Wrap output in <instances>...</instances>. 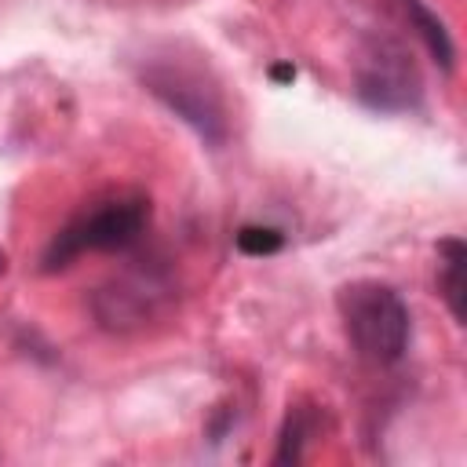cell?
<instances>
[{
	"label": "cell",
	"mask_w": 467,
	"mask_h": 467,
	"mask_svg": "<svg viewBox=\"0 0 467 467\" xmlns=\"http://www.w3.org/2000/svg\"><path fill=\"white\" fill-rule=\"evenodd\" d=\"M142 84L153 99H161L179 120H186L208 146H223L226 142V106H223V95L215 91V84L197 69V66H186V62H171V58H161V62H150L142 69Z\"/></svg>",
	"instance_id": "3"
},
{
	"label": "cell",
	"mask_w": 467,
	"mask_h": 467,
	"mask_svg": "<svg viewBox=\"0 0 467 467\" xmlns=\"http://www.w3.org/2000/svg\"><path fill=\"white\" fill-rule=\"evenodd\" d=\"M0 274H7V252L0 248Z\"/></svg>",
	"instance_id": "10"
},
{
	"label": "cell",
	"mask_w": 467,
	"mask_h": 467,
	"mask_svg": "<svg viewBox=\"0 0 467 467\" xmlns=\"http://www.w3.org/2000/svg\"><path fill=\"white\" fill-rule=\"evenodd\" d=\"M343 328L354 343V350L372 365H394L409 350V306L398 296V288L383 281H354L343 285L336 296Z\"/></svg>",
	"instance_id": "1"
},
{
	"label": "cell",
	"mask_w": 467,
	"mask_h": 467,
	"mask_svg": "<svg viewBox=\"0 0 467 467\" xmlns=\"http://www.w3.org/2000/svg\"><path fill=\"white\" fill-rule=\"evenodd\" d=\"M146 223H150V201L142 193H120L113 201H102L99 208L69 219L51 237L40 259L44 274L66 270L84 252H124L146 234Z\"/></svg>",
	"instance_id": "2"
},
{
	"label": "cell",
	"mask_w": 467,
	"mask_h": 467,
	"mask_svg": "<svg viewBox=\"0 0 467 467\" xmlns=\"http://www.w3.org/2000/svg\"><path fill=\"white\" fill-rule=\"evenodd\" d=\"M310 434V416L303 409H292L285 427H281V438H277V452H274V463H296L303 460V441Z\"/></svg>",
	"instance_id": "7"
},
{
	"label": "cell",
	"mask_w": 467,
	"mask_h": 467,
	"mask_svg": "<svg viewBox=\"0 0 467 467\" xmlns=\"http://www.w3.org/2000/svg\"><path fill=\"white\" fill-rule=\"evenodd\" d=\"M401 7H405V15H409V26L416 29V36L423 40V47L431 51V58H434L445 73H452V66H456V47H452V36H449L445 22H441L423 0H401Z\"/></svg>",
	"instance_id": "6"
},
{
	"label": "cell",
	"mask_w": 467,
	"mask_h": 467,
	"mask_svg": "<svg viewBox=\"0 0 467 467\" xmlns=\"http://www.w3.org/2000/svg\"><path fill=\"white\" fill-rule=\"evenodd\" d=\"M270 77H274L277 84H292V80H296V66H292V62H274V66H270Z\"/></svg>",
	"instance_id": "9"
},
{
	"label": "cell",
	"mask_w": 467,
	"mask_h": 467,
	"mask_svg": "<svg viewBox=\"0 0 467 467\" xmlns=\"http://www.w3.org/2000/svg\"><path fill=\"white\" fill-rule=\"evenodd\" d=\"M438 292L449 306V314L463 325L467 317V285H463V270H467V248L460 237H445L438 244Z\"/></svg>",
	"instance_id": "5"
},
{
	"label": "cell",
	"mask_w": 467,
	"mask_h": 467,
	"mask_svg": "<svg viewBox=\"0 0 467 467\" xmlns=\"http://www.w3.org/2000/svg\"><path fill=\"white\" fill-rule=\"evenodd\" d=\"M234 241H237V252L244 255H274L285 248V234L277 226H241Z\"/></svg>",
	"instance_id": "8"
},
{
	"label": "cell",
	"mask_w": 467,
	"mask_h": 467,
	"mask_svg": "<svg viewBox=\"0 0 467 467\" xmlns=\"http://www.w3.org/2000/svg\"><path fill=\"white\" fill-rule=\"evenodd\" d=\"M358 99L379 113H401L420 102V77L401 44H368V51L358 62Z\"/></svg>",
	"instance_id": "4"
}]
</instances>
